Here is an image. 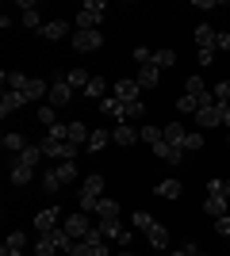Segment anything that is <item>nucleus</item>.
Wrapping results in <instances>:
<instances>
[{"instance_id": "nucleus-1", "label": "nucleus", "mask_w": 230, "mask_h": 256, "mask_svg": "<svg viewBox=\"0 0 230 256\" xmlns=\"http://www.w3.org/2000/svg\"><path fill=\"white\" fill-rule=\"evenodd\" d=\"M4 88H12V92H23V100H27V104H35V100H46V96H50V88H46L39 76H27V73H4Z\"/></svg>"}, {"instance_id": "nucleus-2", "label": "nucleus", "mask_w": 230, "mask_h": 256, "mask_svg": "<svg viewBox=\"0 0 230 256\" xmlns=\"http://www.w3.org/2000/svg\"><path fill=\"white\" fill-rule=\"evenodd\" d=\"M108 4L104 0H85L81 12H77V31H100V20H104Z\"/></svg>"}, {"instance_id": "nucleus-3", "label": "nucleus", "mask_w": 230, "mask_h": 256, "mask_svg": "<svg viewBox=\"0 0 230 256\" xmlns=\"http://www.w3.org/2000/svg\"><path fill=\"white\" fill-rule=\"evenodd\" d=\"M43 153L54 160H77V146L73 142H54V138H43Z\"/></svg>"}, {"instance_id": "nucleus-4", "label": "nucleus", "mask_w": 230, "mask_h": 256, "mask_svg": "<svg viewBox=\"0 0 230 256\" xmlns=\"http://www.w3.org/2000/svg\"><path fill=\"white\" fill-rule=\"evenodd\" d=\"M138 92H142V84L134 76H119L115 80V100H123V104H138Z\"/></svg>"}, {"instance_id": "nucleus-5", "label": "nucleus", "mask_w": 230, "mask_h": 256, "mask_svg": "<svg viewBox=\"0 0 230 256\" xmlns=\"http://www.w3.org/2000/svg\"><path fill=\"white\" fill-rule=\"evenodd\" d=\"M69 100H73V88H69L66 76H58L54 84H50V96H46V104H50V107H66Z\"/></svg>"}, {"instance_id": "nucleus-6", "label": "nucleus", "mask_w": 230, "mask_h": 256, "mask_svg": "<svg viewBox=\"0 0 230 256\" xmlns=\"http://www.w3.org/2000/svg\"><path fill=\"white\" fill-rule=\"evenodd\" d=\"M62 230H66V234L73 237V241H85V237H88V230H92V226H88L85 210H77V214H69V218H66V226H62Z\"/></svg>"}, {"instance_id": "nucleus-7", "label": "nucleus", "mask_w": 230, "mask_h": 256, "mask_svg": "<svg viewBox=\"0 0 230 256\" xmlns=\"http://www.w3.org/2000/svg\"><path fill=\"white\" fill-rule=\"evenodd\" d=\"M100 31H73V50H81V54H92V50H100Z\"/></svg>"}, {"instance_id": "nucleus-8", "label": "nucleus", "mask_w": 230, "mask_h": 256, "mask_svg": "<svg viewBox=\"0 0 230 256\" xmlns=\"http://www.w3.org/2000/svg\"><path fill=\"white\" fill-rule=\"evenodd\" d=\"M138 138H142V134H138L131 122H119V126L111 130V142H115V146H134Z\"/></svg>"}, {"instance_id": "nucleus-9", "label": "nucleus", "mask_w": 230, "mask_h": 256, "mask_svg": "<svg viewBox=\"0 0 230 256\" xmlns=\"http://www.w3.org/2000/svg\"><path fill=\"white\" fill-rule=\"evenodd\" d=\"M58 218H62V210H58V206H46V210H39V218H35L39 234H50V230H58Z\"/></svg>"}, {"instance_id": "nucleus-10", "label": "nucleus", "mask_w": 230, "mask_h": 256, "mask_svg": "<svg viewBox=\"0 0 230 256\" xmlns=\"http://www.w3.org/2000/svg\"><path fill=\"white\" fill-rule=\"evenodd\" d=\"M46 38V42H58V38H66L69 34V23L66 20H50V23H43V31H39Z\"/></svg>"}, {"instance_id": "nucleus-11", "label": "nucleus", "mask_w": 230, "mask_h": 256, "mask_svg": "<svg viewBox=\"0 0 230 256\" xmlns=\"http://www.w3.org/2000/svg\"><path fill=\"white\" fill-rule=\"evenodd\" d=\"M100 111H104V115H111V118H119V122H127V104H123V100H115V96H104V100H100Z\"/></svg>"}, {"instance_id": "nucleus-12", "label": "nucleus", "mask_w": 230, "mask_h": 256, "mask_svg": "<svg viewBox=\"0 0 230 256\" xmlns=\"http://www.w3.org/2000/svg\"><path fill=\"white\" fill-rule=\"evenodd\" d=\"M23 104H27V100H23V92H12V88H4V100H0V115L8 118L12 111H20Z\"/></svg>"}, {"instance_id": "nucleus-13", "label": "nucleus", "mask_w": 230, "mask_h": 256, "mask_svg": "<svg viewBox=\"0 0 230 256\" xmlns=\"http://www.w3.org/2000/svg\"><path fill=\"white\" fill-rule=\"evenodd\" d=\"M196 122H199V126H219V122H222V111H219V104L199 107V111H196Z\"/></svg>"}, {"instance_id": "nucleus-14", "label": "nucleus", "mask_w": 230, "mask_h": 256, "mask_svg": "<svg viewBox=\"0 0 230 256\" xmlns=\"http://www.w3.org/2000/svg\"><path fill=\"white\" fill-rule=\"evenodd\" d=\"M134 80H138L142 88H157V80H161V69H157V65H142V69L134 73Z\"/></svg>"}, {"instance_id": "nucleus-15", "label": "nucleus", "mask_w": 230, "mask_h": 256, "mask_svg": "<svg viewBox=\"0 0 230 256\" xmlns=\"http://www.w3.org/2000/svg\"><path fill=\"white\" fill-rule=\"evenodd\" d=\"M153 153H157L165 164H180V157H184V150H176V146H169V142H157V146H153Z\"/></svg>"}, {"instance_id": "nucleus-16", "label": "nucleus", "mask_w": 230, "mask_h": 256, "mask_svg": "<svg viewBox=\"0 0 230 256\" xmlns=\"http://www.w3.org/2000/svg\"><path fill=\"white\" fill-rule=\"evenodd\" d=\"M69 256H108V245H88V241H73L69 245Z\"/></svg>"}, {"instance_id": "nucleus-17", "label": "nucleus", "mask_w": 230, "mask_h": 256, "mask_svg": "<svg viewBox=\"0 0 230 256\" xmlns=\"http://www.w3.org/2000/svg\"><path fill=\"white\" fill-rule=\"evenodd\" d=\"M215 34H219L215 27L199 23V27H196V46H199V50H215Z\"/></svg>"}, {"instance_id": "nucleus-18", "label": "nucleus", "mask_w": 230, "mask_h": 256, "mask_svg": "<svg viewBox=\"0 0 230 256\" xmlns=\"http://www.w3.org/2000/svg\"><path fill=\"white\" fill-rule=\"evenodd\" d=\"M31 176H35V168H31V164H20V157L12 160V184H16V188H23V184L31 180Z\"/></svg>"}, {"instance_id": "nucleus-19", "label": "nucleus", "mask_w": 230, "mask_h": 256, "mask_svg": "<svg viewBox=\"0 0 230 256\" xmlns=\"http://www.w3.org/2000/svg\"><path fill=\"white\" fill-rule=\"evenodd\" d=\"M146 237H150V245H153V248H169V230H165V226L153 222L150 230H146Z\"/></svg>"}, {"instance_id": "nucleus-20", "label": "nucleus", "mask_w": 230, "mask_h": 256, "mask_svg": "<svg viewBox=\"0 0 230 256\" xmlns=\"http://www.w3.org/2000/svg\"><path fill=\"white\" fill-rule=\"evenodd\" d=\"M184 138H188V130L180 126V122H169V126H165V142H169V146H176V150H180V146H184Z\"/></svg>"}, {"instance_id": "nucleus-21", "label": "nucleus", "mask_w": 230, "mask_h": 256, "mask_svg": "<svg viewBox=\"0 0 230 256\" xmlns=\"http://www.w3.org/2000/svg\"><path fill=\"white\" fill-rule=\"evenodd\" d=\"M96 214H100V222H111V218H119V203H115V199H100Z\"/></svg>"}, {"instance_id": "nucleus-22", "label": "nucleus", "mask_w": 230, "mask_h": 256, "mask_svg": "<svg viewBox=\"0 0 230 256\" xmlns=\"http://www.w3.org/2000/svg\"><path fill=\"white\" fill-rule=\"evenodd\" d=\"M88 138H92V134H88V126L85 122H69V142H73V146H88Z\"/></svg>"}, {"instance_id": "nucleus-23", "label": "nucleus", "mask_w": 230, "mask_h": 256, "mask_svg": "<svg viewBox=\"0 0 230 256\" xmlns=\"http://www.w3.org/2000/svg\"><path fill=\"white\" fill-rule=\"evenodd\" d=\"M81 195H104V176H100V172L85 176V184H81Z\"/></svg>"}, {"instance_id": "nucleus-24", "label": "nucleus", "mask_w": 230, "mask_h": 256, "mask_svg": "<svg viewBox=\"0 0 230 256\" xmlns=\"http://www.w3.org/2000/svg\"><path fill=\"white\" fill-rule=\"evenodd\" d=\"M180 192H184V188H180V180H161L153 195H157V199H176Z\"/></svg>"}, {"instance_id": "nucleus-25", "label": "nucleus", "mask_w": 230, "mask_h": 256, "mask_svg": "<svg viewBox=\"0 0 230 256\" xmlns=\"http://www.w3.org/2000/svg\"><path fill=\"white\" fill-rule=\"evenodd\" d=\"M203 210H207L211 218H222V214H226V195H207Z\"/></svg>"}, {"instance_id": "nucleus-26", "label": "nucleus", "mask_w": 230, "mask_h": 256, "mask_svg": "<svg viewBox=\"0 0 230 256\" xmlns=\"http://www.w3.org/2000/svg\"><path fill=\"white\" fill-rule=\"evenodd\" d=\"M150 65H157V69H169V65H176V50H153Z\"/></svg>"}, {"instance_id": "nucleus-27", "label": "nucleus", "mask_w": 230, "mask_h": 256, "mask_svg": "<svg viewBox=\"0 0 230 256\" xmlns=\"http://www.w3.org/2000/svg\"><path fill=\"white\" fill-rule=\"evenodd\" d=\"M69 80V88H88V80H92V76H88V69H69V73H62Z\"/></svg>"}, {"instance_id": "nucleus-28", "label": "nucleus", "mask_w": 230, "mask_h": 256, "mask_svg": "<svg viewBox=\"0 0 230 256\" xmlns=\"http://www.w3.org/2000/svg\"><path fill=\"white\" fill-rule=\"evenodd\" d=\"M27 146H31V142L23 138V134H4V150L8 153H23Z\"/></svg>"}, {"instance_id": "nucleus-29", "label": "nucleus", "mask_w": 230, "mask_h": 256, "mask_svg": "<svg viewBox=\"0 0 230 256\" xmlns=\"http://www.w3.org/2000/svg\"><path fill=\"white\" fill-rule=\"evenodd\" d=\"M43 157H46V153H43V146H27V150L20 153V164H31V168H35V164H39Z\"/></svg>"}, {"instance_id": "nucleus-30", "label": "nucleus", "mask_w": 230, "mask_h": 256, "mask_svg": "<svg viewBox=\"0 0 230 256\" xmlns=\"http://www.w3.org/2000/svg\"><path fill=\"white\" fill-rule=\"evenodd\" d=\"M108 142H111V130H92V138H88V150L100 153L104 146H108Z\"/></svg>"}, {"instance_id": "nucleus-31", "label": "nucleus", "mask_w": 230, "mask_h": 256, "mask_svg": "<svg viewBox=\"0 0 230 256\" xmlns=\"http://www.w3.org/2000/svg\"><path fill=\"white\" fill-rule=\"evenodd\" d=\"M54 172H58V180H62V184H69V180L77 176V164H73V160H58Z\"/></svg>"}, {"instance_id": "nucleus-32", "label": "nucleus", "mask_w": 230, "mask_h": 256, "mask_svg": "<svg viewBox=\"0 0 230 256\" xmlns=\"http://www.w3.org/2000/svg\"><path fill=\"white\" fill-rule=\"evenodd\" d=\"M176 111H180V115H196V111H199V100H196V96H188V92H184V96L176 100Z\"/></svg>"}, {"instance_id": "nucleus-33", "label": "nucleus", "mask_w": 230, "mask_h": 256, "mask_svg": "<svg viewBox=\"0 0 230 256\" xmlns=\"http://www.w3.org/2000/svg\"><path fill=\"white\" fill-rule=\"evenodd\" d=\"M39 122H43L46 130H50V126H58V107L43 104V107H39Z\"/></svg>"}, {"instance_id": "nucleus-34", "label": "nucleus", "mask_w": 230, "mask_h": 256, "mask_svg": "<svg viewBox=\"0 0 230 256\" xmlns=\"http://www.w3.org/2000/svg\"><path fill=\"white\" fill-rule=\"evenodd\" d=\"M104 92H108L104 76H92V80H88V88H85V96H92V100H104Z\"/></svg>"}, {"instance_id": "nucleus-35", "label": "nucleus", "mask_w": 230, "mask_h": 256, "mask_svg": "<svg viewBox=\"0 0 230 256\" xmlns=\"http://www.w3.org/2000/svg\"><path fill=\"white\" fill-rule=\"evenodd\" d=\"M23 245H27V234H23V230H16V234L4 241V248H8V252H23Z\"/></svg>"}, {"instance_id": "nucleus-36", "label": "nucleus", "mask_w": 230, "mask_h": 256, "mask_svg": "<svg viewBox=\"0 0 230 256\" xmlns=\"http://www.w3.org/2000/svg\"><path fill=\"white\" fill-rule=\"evenodd\" d=\"M138 134H142V142H150V146H157V142H165V130H161V126H142V130H138Z\"/></svg>"}, {"instance_id": "nucleus-37", "label": "nucleus", "mask_w": 230, "mask_h": 256, "mask_svg": "<svg viewBox=\"0 0 230 256\" xmlns=\"http://www.w3.org/2000/svg\"><path fill=\"white\" fill-rule=\"evenodd\" d=\"M58 188H62V180H58V172H54V168H50V172H43V192H50V195H54Z\"/></svg>"}, {"instance_id": "nucleus-38", "label": "nucleus", "mask_w": 230, "mask_h": 256, "mask_svg": "<svg viewBox=\"0 0 230 256\" xmlns=\"http://www.w3.org/2000/svg\"><path fill=\"white\" fill-rule=\"evenodd\" d=\"M211 92H215V100H219V104H230V80H219Z\"/></svg>"}, {"instance_id": "nucleus-39", "label": "nucleus", "mask_w": 230, "mask_h": 256, "mask_svg": "<svg viewBox=\"0 0 230 256\" xmlns=\"http://www.w3.org/2000/svg\"><path fill=\"white\" fill-rule=\"evenodd\" d=\"M180 150H184V153H188V150H192V153H196V150H203V134H188Z\"/></svg>"}, {"instance_id": "nucleus-40", "label": "nucleus", "mask_w": 230, "mask_h": 256, "mask_svg": "<svg viewBox=\"0 0 230 256\" xmlns=\"http://www.w3.org/2000/svg\"><path fill=\"white\" fill-rule=\"evenodd\" d=\"M23 27H39V31H43V20H39V8L23 12Z\"/></svg>"}, {"instance_id": "nucleus-41", "label": "nucleus", "mask_w": 230, "mask_h": 256, "mask_svg": "<svg viewBox=\"0 0 230 256\" xmlns=\"http://www.w3.org/2000/svg\"><path fill=\"white\" fill-rule=\"evenodd\" d=\"M150 58H153V50H146V46H134V62H138V69H142V65H150Z\"/></svg>"}, {"instance_id": "nucleus-42", "label": "nucleus", "mask_w": 230, "mask_h": 256, "mask_svg": "<svg viewBox=\"0 0 230 256\" xmlns=\"http://www.w3.org/2000/svg\"><path fill=\"white\" fill-rule=\"evenodd\" d=\"M131 222L138 226V230H150V226H153V218H150L146 210H134V218H131Z\"/></svg>"}, {"instance_id": "nucleus-43", "label": "nucleus", "mask_w": 230, "mask_h": 256, "mask_svg": "<svg viewBox=\"0 0 230 256\" xmlns=\"http://www.w3.org/2000/svg\"><path fill=\"white\" fill-rule=\"evenodd\" d=\"M100 199H104V195H81V210H96V203H100Z\"/></svg>"}, {"instance_id": "nucleus-44", "label": "nucleus", "mask_w": 230, "mask_h": 256, "mask_svg": "<svg viewBox=\"0 0 230 256\" xmlns=\"http://www.w3.org/2000/svg\"><path fill=\"white\" fill-rule=\"evenodd\" d=\"M215 230H219L222 237L230 241V214H222V218H215Z\"/></svg>"}, {"instance_id": "nucleus-45", "label": "nucleus", "mask_w": 230, "mask_h": 256, "mask_svg": "<svg viewBox=\"0 0 230 256\" xmlns=\"http://www.w3.org/2000/svg\"><path fill=\"white\" fill-rule=\"evenodd\" d=\"M146 115V104H127V118H142Z\"/></svg>"}, {"instance_id": "nucleus-46", "label": "nucleus", "mask_w": 230, "mask_h": 256, "mask_svg": "<svg viewBox=\"0 0 230 256\" xmlns=\"http://www.w3.org/2000/svg\"><path fill=\"white\" fill-rule=\"evenodd\" d=\"M85 241H88V245H108V241H104V234H100V230H88V237H85Z\"/></svg>"}, {"instance_id": "nucleus-47", "label": "nucleus", "mask_w": 230, "mask_h": 256, "mask_svg": "<svg viewBox=\"0 0 230 256\" xmlns=\"http://www.w3.org/2000/svg\"><path fill=\"white\" fill-rule=\"evenodd\" d=\"M215 50H230V34H226V31L215 34Z\"/></svg>"}, {"instance_id": "nucleus-48", "label": "nucleus", "mask_w": 230, "mask_h": 256, "mask_svg": "<svg viewBox=\"0 0 230 256\" xmlns=\"http://www.w3.org/2000/svg\"><path fill=\"white\" fill-rule=\"evenodd\" d=\"M196 58H199V65H211V62H215V50H199Z\"/></svg>"}, {"instance_id": "nucleus-49", "label": "nucleus", "mask_w": 230, "mask_h": 256, "mask_svg": "<svg viewBox=\"0 0 230 256\" xmlns=\"http://www.w3.org/2000/svg\"><path fill=\"white\" fill-rule=\"evenodd\" d=\"M192 8H199V12H211V8H215V0H192Z\"/></svg>"}, {"instance_id": "nucleus-50", "label": "nucleus", "mask_w": 230, "mask_h": 256, "mask_svg": "<svg viewBox=\"0 0 230 256\" xmlns=\"http://www.w3.org/2000/svg\"><path fill=\"white\" fill-rule=\"evenodd\" d=\"M192 252H196L192 245H184V248H169V256H192Z\"/></svg>"}, {"instance_id": "nucleus-51", "label": "nucleus", "mask_w": 230, "mask_h": 256, "mask_svg": "<svg viewBox=\"0 0 230 256\" xmlns=\"http://www.w3.org/2000/svg\"><path fill=\"white\" fill-rule=\"evenodd\" d=\"M219 111H222V126L230 130V104H219Z\"/></svg>"}, {"instance_id": "nucleus-52", "label": "nucleus", "mask_w": 230, "mask_h": 256, "mask_svg": "<svg viewBox=\"0 0 230 256\" xmlns=\"http://www.w3.org/2000/svg\"><path fill=\"white\" fill-rule=\"evenodd\" d=\"M222 195H226V199H230V180H222Z\"/></svg>"}, {"instance_id": "nucleus-53", "label": "nucleus", "mask_w": 230, "mask_h": 256, "mask_svg": "<svg viewBox=\"0 0 230 256\" xmlns=\"http://www.w3.org/2000/svg\"><path fill=\"white\" fill-rule=\"evenodd\" d=\"M4 256H23V252H8V248H4Z\"/></svg>"}, {"instance_id": "nucleus-54", "label": "nucleus", "mask_w": 230, "mask_h": 256, "mask_svg": "<svg viewBox=\"0 0 230 256\" xmlns=\"http://www.w3.org/2000/svg\"><path fill=\"white\" fill-rule=\"evenodd\" d=\"M123 256H134V252H131V248H127V252H123Z\"/></svg>"}, {"instance_id": "nucleus-55", "label": "nucleus", "mask_w": 230, "mask_h": 256, "mask_svg": "<svg viewBox=\"0 0 230 256\" xmlns=\"http://www.w3.org/2000/svg\"><path fill=\"white\" fill-rule=\"evenodd\" d=\"M192 256H207V252H192Z\"/></svg>"}, {"instance_id": "nucleus-56", "label": "nucleus", "mask_w": 230, "mask_h": 256, "mask_svg": "<svg viewBox=\"0 0 230 256\" xmlns=\"http://www.w3.org/2000/svg\"><path fill=\"white\" fill-rule=\"evenodd\" d=\"M226 142H230V138H226Z\"/></svg>"}]
</instances>
